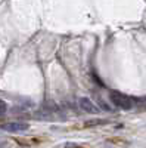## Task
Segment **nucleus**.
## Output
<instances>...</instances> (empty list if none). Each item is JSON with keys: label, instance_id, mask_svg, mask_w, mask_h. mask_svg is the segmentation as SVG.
<instances>
[{"label": "nucleus", "instance_id": "nucleus-5", "mask_svg": "<svg viewBox=\"0 0 146 148\" xmlns=\"http://www.w3.org/2000/svg\"><path fill=\"white\" fill-rule=\"evenodd\" d=\"M6 110H7V105L3 101H0V116H3L6 113Z\"/></svg>", "mask_w": 146, "mask_h": 148}, {"label": "nucleus", "instance_id": "nucleus-6", "mask_svg": "<svg viewBox=\"0 0 146 148\" xmlns=\"http://www.w3.org/2000/svg\"><path fill=\"white\" fill-rule=\"evenodd\" d=\"M142 102H143V104L146 105V98H143V99H142Z\"/></svg>", "mask_w": 146, "mask_h": 148}, {"label": "nucleus", "instance_id": "nucleus-4", "mask_svg": "<svg viewBox=\"0 0 146 148\" xmlns=\"http://www.w3.org/2000/svg\"><path fill=\"white\" fill-rule=\"evenodd\" d=\"M106 120H90L86 121V126H96V125H105Z\"/></svg>", "mask_w": 146, "mask_h": 148}, {"label": "nucleus", "instance_id": "nucleus-1", "mask_svg": "<svg viewBox=\"0 0 146 148\" xmlns=\"http://www.w3.org/2000/svg\"><path fill=\"white\" fill-rule=\"evenodd\" d=\"M109 99H111V102L118 107V108H123V110H131L133 107H134V99L127 95H123L121 92H111L109 93Z\"/></svg>", "mask_w": 146, "mask_h": 148}, {"label": "nucleus", "instance_id": "nucleus-2", "mask_svg": "<svg viewBox=\"0 0 146 148\" xmlns=\"http://www.w3.org/2000/svg\"><path fill=\"white\" fill-rule=\"evenodd\" d=\"M30 127L28 123L25 121H10V123H5L2 125V129L5 132H10V133H18V132H24Z\"/></svg>", "mask_w": 146, "mask_h": 148}, {"label": "nucleus", "instance_id": "nucleus-3", "mask_svg": "<svg viewBox=\"0 0 146 148\" xmlns=\"http://www.w3.org/2000/svg\"><path fill=\"white\" fill-rule=\"evenodd\" d=\"M78 105L83 111H86L87 114H99V107H97L96 104L92 102V99H89V98H80L78 101Z\"/></svg>", "mask_w": 146, "mask_h": 148}]
</instances>
